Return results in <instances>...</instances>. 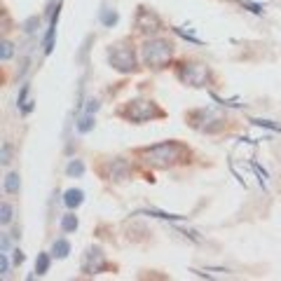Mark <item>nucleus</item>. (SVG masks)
I'll return each mask as SVG.
<instances>
[{
	"label": "nucleus",
	"mask_w": 281,
	"mask_h": 281,
	"mask_svg": "<svg viewBox=\"0 0 281 281\" xmlns=\"http://www.w3.org/2000/svg\"><path fill=\"white\" fill-rule=\"evenodd\" d=\"M136 155L143 164L153 166V169H171V166L192 159L190 148L185 143H178V140H164V143L140 148V150H136Z\"/></svg>",
	"instance_id": "obj_1"
},
{
	"label": "nucleus",
	"mask_w": 281,
	"mask_h": 281,
	"mask_svg": "<svg viewBox=\"0 0 281 281\" xmlns=\"http://www.w3.org/2000/svg\"><path fill=\"white\" fill-rule=\"evenodd\" d=\"M173 59V43L166 38H150L140 45V61L150 71H162Z\"/></svg>",
	"instance_id": "obj_2"
},
{
	"label": "nucleus",
	"mask_w": 281,
	"mask_h": 281,
	"mask_svg": "<svg viewBox=\"0 0 281 281\" xmlns=\"http://www.w3.org/2000/svg\"><path fill=\"white\" fill-rule=\"evenodd\" d=\"M117 115L134 124H143V122H148V120L166 117V113L159 108L155 101H150V98H134V101H127L122 108H117Z\"/></svg>",
	"instance_id": "obj_3"
},
{
	"label": "nucleus",
	"mask_w": 281,
	"mask_h": 281,
	"mask_svg": "<svg viewBox=\"0 0 281 281\" xmlns=\"http://www.w3.org/2000/svg\"><path fill=\"white\" fill-rule=\"evenodd\" d=\"M173 71H176V78L188 87H206V85H211V80H214L211 68L202 61L183 59V61H176Z\"/></svg>",
	"instance_id": "obj_4"
},
{
	"label": "nucleus",
	"mask_w": 281,
	"mask_h": 281,
	"mask_svg": "<svg viewBox=\"0 0 281 281\" xmlns=\"http://www.w3.org/2000/svg\"><path fill=\"white\" fill-rule=\"evenodd\" d=\"M185 120H188L190 127L202 131V134H216V131H220L227 122L225 113H220V110H216V108L190 110L188 115H185Z\"/></svg>",
	"instance_id": "obj_5"
},
{
	"label": "nucleus",
	"mask_w": 281,
	"mask_h": 281,
	"mask_svg": "<svg viewBox=\"0 0 281 281\" xmlns=\"http://www.w3.org/2000/svg\"><path fill=\"white\" fill-rule=\"evenodd\" d=\"M108 63L120 73H136L138 71V61H136V49L129 40H120V43L110 45L108 49Z\"/></svg>",
	"instance_id": "obj_6"
},
{
	"label": "nucleus",
	"mask_w": 281,
	"mask_h": 281,
	"mask_svg": "<svg viewBox=\"0 0 281 281\" xmlns=\"http://www.w3.org/2000/svg\"><path fill=\"white\" fill-rule=\"evenodd\" d=\"M162 19H159L157 12L148 10V7H138L136 10V17H134V28L143 36H153V33H159L162 31Z\"/></svg>",
	"instance_id": "obj_7"
},
{
	"label": "nucleus",
	"mask_w": 281,
	"mask_h": 281,
	"mask_svg": "<svg viewBox=\"0 0 281 281\" xmlns=\"http://www.w3.org/2000/svg\"><path fill=\"white\" fill-rule=\"evenodd\" d=\"M82 269H85L87 274H98V272H103L106 269L103 251L96 249V246H92V249L85 253V258H82Z\"/></svg>",
	"instance_id": "obj_8"
},
{
	"label": "nucleus",
	"mask_w": 281,
	"mask_h": 281,
	"mask_svg": "<svg viewBox=\"0 0 281 281\" xmlns=\"http://www.w3.org/2000/svg\"><path fill=\"white\" fill-rule=\"evenodd\" d=\"M106 176H108L113 183L127 181V178L131 176V166H129V162L124 157H115V159H110L108 166H106Z\"/></svg>",
	"instance_id": "obj_9"
},
{
	"label": "nucleus",
	"mask_w": 281,
	"mask_h": 281,
	"mask_svg": "<svg viewBox=\"0 0 281 281\" xmlns=\"http://www.w3.org/2000/svg\"><path fill=\"white\" fill-rule=\"evenodd\" d=\"M82 202H85V195H82V190L71 188V190H66V192H63V204H66L68 208L80 206Z\"/></svg>",
	"instance_id": "obj_10"
},
{
	"label": "nucleus",
	"mask_w": 281,
	"mask_h": 281,
	"mask_svg": "<svg viewBox=\"0 0 281 281\" xmlns=\"http://www.w3.org/2000/svg\"><path fill=\"white\" fill-rule=\"evenodd\" d=\"M82 173H85V162H82V159H73V162L66 166V176H71V178H78V176H82Z\"/></svg>",
	"instance_id": "obj_11"
},
{
	"label": "nucleus",
	"mask_w": 281,
	"mask_h": 281,
	"mask_svg": "<svg viewBox=\"0 0 281 281\" xmlns=\"http://www.w3.org/2000/svg\"><path fill=\"white\" fill-rule=\"evenodd\" d=\"M47 269H49V256H47V253H38L36 274H38V276H43V274H47Z\"/></svg>",
	"instance_id": "obj_12"
},
{
	"label": "nucleus",
	"mask_w": 281,
	"mask_h": 281,
	"mask_svg": "<svg viewBox=\"0 0 281 281\" xmlns=\"http://www.w3.org/2000/svg\"><path fill=\"white\" fill-rule=\"evenodd\" d=\"M68 251H71V244H68L66 239H59V241H54V246H52V253H54V258H66Z\"/></svg>",
	"instance_id": "obj_13"
},
{
	"label": "nucleus",
	"mask_w": 281,
	"mask_h": 281,
	"mask_svg": "<svg viewBox=\"0 0 281 281\" xmlns=\"http://www.w3.org/2000/svg\"><path fill=\"white\" fill-rule=\"evenodd\" d=\"M5 190L10 195H17L19 192V176L17 173H7L5 176Z\"/></svg>",
	"instance_id": "obj_14"
},
{
	"label": "nucleus",
	"mask_w": 281,
	"mask_h": 281,
	"mask_svg": "<svg viewBox=\"0 0 281 281\" xmlns=\"http://www.w3.org/2000/svg\"><path fill=\"white\" fill-rule=\"evenodd\" d=\"M61 227L66 232H75V230H78V218H75L73 214H66L61 218Z\"/></svg>",
	"instance_id": "obj_15"
},
{
	"label": "nucleus",
	"mask_w": 281,
	"mask_h": 281,
	"mask_svg": "<svg viewBox=\"0 0 281 281\" xmlns=\"http://www.w3.org/2000/svg\"><path fill=\"white\" fill-rule=\"evenodd\" d=\"M143 216H155V218H166V220H183V218H185V216L164 214V211H143Z\"/></svg>",
	"instance_id": "obj_16"
},
{
	"label": "nucleus",
	"mask_w": 281,
	"mask_h": 281,
	"mask_svg": "<svg viewBox=\"0 0 281 281\" xmlns=\"http://www.w3.org/2000/svg\"><path fill=\"white\" fill-rule=\"evenodd\" d=\"M92 127H94L92 115H82V117H80V122H78V131H89Z\"/></svg>",
	"instance_id": "obj_17"
},
{
	"label": "nucleus",
	"mask_w": 281,
	"mask_h": 281,
	"mask_svg": "<svg viewBox=\"0 0 281 281\" xmlns=\"http://www.w3.org/2000/svg\"><path fill=\"white\" fill-rule=\"evenodd\" d=\"M12 54H14V45L10 40H3V61L12 59Z\"/></svg>",
	"instance_id": "obj_18"
},
{
	"label": "nucleus",
	"mask_w": 281,
	"mask_h": 281,
	"mask_svg": "<svg viewBox=\"0 0 281 281\" xmlns=\"http://www.w3.org/2000/svg\"><path fill=\"white\" fill-rule=\"evenodd\" d=\"M3 225H7V223H10V220H12V208L7 206V204H3Z\"/></svg>",
	"instance_id": "obj_19"
},
{
	"label": "nucleus",
	"mask_w": 281,
	"mask_h": 281,
	"mask_svg": "<svg viewBox=\"0 0 281 281\" xmlns=\"http://www.w3.org/2000/svg\"><path fill=\"white\" fill-rule=\"evenodd\" d=\"M101 19H103V24H106V26H115V21H117V14H115V12H106Z\"/></svg>",
	"instance_id": "obj_20"
},
{
	"label": "nucleus",
	"mask_w": 281,
	"mask_h": 281,
	"mask_svg": "<svg viewBox=\"0 0 281 281\" xmlns=\"http://www.w3.org/2000/svg\"><path fill=\"white\" fill-rule=\"evenodd\" d=\"M38 21H40V19H38V17H33V19H31V21H28V24H26V31H31V33H36V31H38V28H36V26H38Z\"/></svg>",
	"instance_id": "obj_21"
},
{
	"label": "nucleus",
	"mask_w": 281,
	"mask_h": 281,
	"mask_svg": "<svg viewBox=\"0 0 281 281\" xmlns=\"http://www.w3.org/2000/svg\"><path fill=\"white\" fill-rule=\"evenodd\" d=\"M0 265H3V276H7V253H3V258H0Z\"/></svg>",
	"instance_id": "obj_22"
},
{
	"label": "nucleus",
	"mask_w": 281,
	"mask_h": 281,
	"mask_svg": "<svg viewBox=\"0 0 281 281\" xmlns=\"http://www.w3.org/2000/svg\"><path fill=\"white\" fill-rule=\"evenodd\" d=\"M10 157H7V143H3V164H7Z\"/></svg>",
	"instance_id": "obj_23"
}]
</instances>
